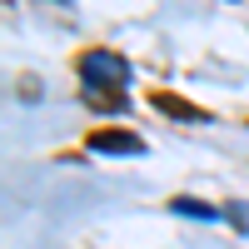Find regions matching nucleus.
<instances>
[{
	"mask_svg": "<svg viewBox=\"0 0 249 249\" xmlns=\"http://www.w3.org/2000/svg\"><path fill=\"white\" fill-rule=\"evenodd\" d=\"M155 105H160L164 115H175V120H195V124H204V110H199V105H190V100H175V95H155Z\"/></svg>",
	"mask_w": 249,
	"mask_h": 249,
	"instance_id": "3",
	"label": "nucleus"
},
{
	"mask_svg": "<svg viewBox=\"0 0 249 249\" xmlns=\"http://www.w3.org/2000/svg\"><path fill=\"white\" fill-rule=\"evenodd\" d=\"M90 150L95 155H144V140L130 130H90Z\"/></svg>",
	"mask_w": 249,
	"mask_h": 249,
	"instance_id": "2",
	"label": "nucleus"
},
{
	"mask_svg": "<svg viewBox=\"0 0 249 249\" xmlns=\"http://www.w3.org/2000/svg\"><path fill=\"white\" fill-rule=\"evenodd\" d=\"M75 70H80V80H85V90L120 95L124 85H130V65H124V55H115V50H85L75 60Z\"/></svg>",
	"mask_w": 249,
	"mask_h": 249,
	"instance_id": "1",
	"label": "nucleus"
},
{
	"mask_svg": "<svg viewBox=\"0 0 249 249\" xmlns=\"http://www.w3.org/2000/svg\"><path fill=\"white\" fill-rule=\"evenodd\" d=\"M175 210L190 214V219H219V210H210V204H199V199H175Z\"/></svg>",
	"mask_w": 249,
	"mask_h": 249,
	"instance_id": "4",
	"label": "nucleus"
}]
</instances>
